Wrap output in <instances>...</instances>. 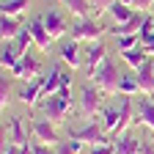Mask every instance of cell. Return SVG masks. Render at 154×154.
<instances>
[{"instance_id":"cell-33","label":"cell","mask_w":154,"mask_h":154,"mask_svg":"<svg viewBox=\"0 0 154 154\" xmlns=\"http://www.w3.org/2000/svg\"><path fill=\"white\" fill-rule=\"evenodd\" d=\"M61 88H72V72H63L61 74Z\"/></svg>"},{"instance_id":"cell-24","label":"cell","mask_w":154,"mask_h":154,"mask_svg":"<svg viewBox=\"0 0 154 154\" xmlns=\"http://www.w3.org/2000/svg\"><path fill=\"white\" fill-rule=\"evenodd\" d=\"M8 140L19 143V146H28V135L22 129V119H11V124H8Z\"/></svg>"},{"instance_id":"cell-15","label":"cell","mask_w":154,"mask_h":154,"mask_svg":"<svg viewBox=\"0 0 154 154\" xmlns=\"http://www.w3.org/2000/svg\"><path fill=\"white\" fill-rule=\"evenodd\" d=\"M22 30H25V19L22 17H11V14H3V17H0V36H3V42L17 38Z\"/></svg>"},{"instance_id":"cell-22","label":"cell","mask_w":154,"mask_h":154,"mask_svg":"<svg viewBox=\"0 0 154 154\" xmlns=\"http://www.w3.org/2000/svg\"><path fill=\"white\" fill-rule=\"evenodd\" d=\"M119 94H121V96H138V94H143L140 85H138V77H135V72H132V74H121Z\"/></svg>"},{"instance_id":"cell-29","label":"cell","mask_w":154,"mask_h":154,"mask_svg":"<svg viewBox=\"0 0 154 154\" xmlns=\"http://www.w3.org/2000/svg\"><path fill=\"white\" fill-rule=\"evenodd\" d=\"M88 154H116V143H99V146H91Z\"/></svg>"},{"instance_id":"cell-6","label":"cell","mask_w":154,"mask_h":154,"mask_svg":"<svg viewBox=\"0 0 154 154\" xmlns=\"http://www.w3.org/2000/svg\"><path fill=\"white\" fill-rule=\"evenodd\" d=\"M14 80H25V83H30V80H36V77H42V61H38L36 55H30V52H25L22 58H19V63L8 72Z\"/></svg>"},{"instance_id":"cell-23","label":"cell","mask_w":154,"mask_h":154,"mask_svg":"<svg viewBox=\"0 0 154 154\" xmlns=\"http://www.w3.org/2000/svg\"><path fill=\"white\" fill-rule=\"evenodd\" d=\"M30 6V0H3L0 3V11L3 14H11V17H22Z\"/></svg>"},{"instance_id":"cell-34","label":"cell","mask_w":154,"mask_h":154,"mask_svg":"<svg viewBox=\"0 0 154 154\" xmlns=\"http://www.w3.org/2000/svg\"><path fill=\"white\" fill-rule=\"evenodd\" d=\"M94 3H96V6H99V8L107 14V6H110V3H116V0H94Z\"/></svg>"},{"instance_id":"cell-30","label":"cell","mask_w":154,"mask_h":154,"mask_svg":"<svg viewBox=\"0 0 154 154\" xmlns=\"http://www.w3.org/2000/svg\"><path fill=\"white\" fill-rule=\"evenodd\" d=\"M140 44H143V50L154 58V30H151V33H146V36H140Z\"/></svg>"},{"instance_id":"cell-25","label":"cell","mask_w":154,"mask_h":154,"mask_svg":"<svg viewBox=\"0 0 154 154\" xmlns=\"http://www.w3.org/2000/svg\"><path fill=\"white\" fill-rule=\"evenodd\" d=\"M83 146L85 143L74 140V138H66V140H61L55 146V154H83Z\"/></svg>"},{"instance_id":"cell-31","label":"cell","mask_w":154,"mask_h":154,"mask_svg":"<svg viewBox=\"0 0 154 154\" xmlns=\"http://www.w3.org/2000/svg\"><path fill=\"white\" fill-rule=\"evenodd\" d=\"M135 11H143V14H154V0H135Z\"/></svg>"},{"instance_id":"cell-19","label":"cell","mask_w":154,"mask_h":154,"mask_svg":"<svg viewBox=\"0 0 154 154\" xmlns=\"http://www.w3.org/2000/svg\"><path fill=\"white\" fill-rule=\"evenodd\" d=\"M107 14L113 17V25H124V22H129L138 11H135V6H127V3H121V0H116V3L107 6Z\"/></svg>"},{"instance_id":"cell-35","label":"cell","mask_w":154,"mask_h":154,"mask_svg":"<svg viewBox=\"0 0 154 154\" xmlns=\"http://www.w3.org/2000/svg\"><path fill=\"white\" fill-rule=\"evenodd\" d=\"M140 154H154V143L143 140V149H140Z\"/></svg>"},{"instance_id":"cell-1","label":"cell","mask_w":154,"mask_h":154,"mask_svg":"<svg viewBox=\"0 0 154 154\" xmlns=\"http://www.w3.org/2000/svg\"><path fill=\"white\" fill-rule=\"evenodd\" d=\"M42 107V113H44V119H50L52 124H66V119L72 116V110H74V99H72V88H61L58 94H52V96H47V99L38 105Z\"/></svg>"},{"instance_id":"cell-16","label":"cell","mask_w":154,"mask_h":154,"mask_svg":"<svg viewBox=\"0 0 154 154\" xmlns=\"http://www.w3.org/2000/svg\"><path fill=\"white\" fill-rule=\"evenodd\" d=\"M19 58H22V50H19V44L14 42H3V47H0V66H3V72H11L17 63H19Z\"/></svg>"},{"instance_id":"cell-5","label":"cell","mask_w":154,"mask_h":154,"mask_svg":"<svg viewBox=\"0 0 154 154\" xmlns=\"http://www.w3.org/2000/svg\"><path fill=\"white\" fill-rule=\"evenodd\" d=\"M105 91L102 88H96V85H85L80 91V113L85 116V119H96V116L102 113L105 107Z\"/></svg>"},{"instance_id":"cell-20","label":"cell","mask_w":154,"mask_h":154,"mask_svg":"<svg viewBox=\"0 0 154 154\" xmlns=\"http://www.w3.org/2000/svg\"><path fill=\"white\" fill-rule=\"evenodd\" d=\"M143 140L135 138L132 132H124L121 138H116V154H140Z\"/></svg>"},{"instance_id":"cell-26","label":"cell","mask_w":154,"mask_h":154,"mask_svg":"<svg viewBox=\"0 0 154 154\" xmlns=\"http://www.w3.org/2000/svg\"><path fill=\"white\" fill-rule=\"evenodd\" d=\"M140 44V36L138 33H132V36H116V50L124 52V50H132V47H138Z\"/></svg>"},{"instance_id":"cell-21","label":"cell","mask_w":154,"mask_h":154,"mask_svg":"<svg viewBox=\"0 0 154 154\" xmlns=\"http://www.w3.org/2000/svg\"><path fill=\"white\" fill-rule=\"evenodd\" d=\"M61 74H63L61 66H52L50 69V74L44 77V85H42V102L47 99V96H52V94L61 91Z\"/></svg>"},{"instance_id":"cell-4","label":"cell","mask_w":154,"mask_h":154,"mask_svg":"<svg viewBox=\"0 0 154 154\" xmlns=\"http://www.w3.org/2000/svg\"><path fill=\"white\" fill-rule=\"evenodd\" d=\"M91 83L96 85V88H102L105 94H119V83H121V72H119V66H116V61L113 58H107V61L94 72V77H91Z\"/></svg>"},{"instance_id":"cell-27","label":"cell","mask_w":154,"mask_h":154,"mask_svg":"<svg viewBox=\"0 0 154 154\" xmlns=\"http://www.w3.org/2000/svg\"><path fill=\"white\" fill-rule=\"evenodd\" d=\"M11 80L14 77H6V72H3V80H0V107H8V102H11Z\"/></svg>"},{"instance_id":"cell-17","label":"cell","mask_w":154,"mask_h":154,"mask_svg":"<svg viewBox=\"0 0 154 154\" xmlns=\"http://www.w3.org/2000/svg\"><path fill=\"white\" fill-rule=\"evenodd\" d=\"M135 77H138L140 91L149 94V96H154V58H149V61H146L138 72H135Z\"/></svg>"},{"instance_id":"cell-32","label":"cell","mask_w":154,"mask_h":154,"mask_svg":"<svg viewBox=\"0 0 154 154\" xmlns=\"http://www.w3.org/2000/svg\"><path fill=\"white\" fill-rule=\"evenodd\" d=\"M30 149H33V154H55L47 143H30Z\"/></svg>"},{"instance_id":"cell-37","label":"cell","mask_w":154,"mask_h":154,"mask_svg":"<svg viewBox=\"0 0 154 154\" xmlns=\"http://www.w3.org/2000/svg\"><path fill=\"white\" fill-rule=\"evenodd\" d=\"M61 3H63V0H61Z\"/></svg>"},{"instance_id":"cell-36","label":"cell","mask_w":154,"mask_h":154,"mask_svg":"<svg viewBox=\"0 0 154 154\" xmlns=\"http://www.w3.org/2000/svg\"><path fill=\"white\" fill-rule=\"evenodd\" d=\"M121 3H127V6H135V0H121Z\"/></svg>"},{"instance_id":"cell-11","label":"cell","mask_w":154,"mask_h":154,"mask_svg":"<svg viewBox=\"0 0 154 154\" xmlns=\"http://www.w3.org/2000/svg\"><path fill=\"white\" fill-rule=\"evenodd\" d=\"M107 47L102 44V42H94V44H88V50H85V77L91 80L94 77V72L99 69L105 61H107Z\"/></svg>"},{"instance_id":"cell-2","label":"cell","mask_w":154,"mask_h":154,"mask_svg":"<svg viewBox=\"0 0 154 154\" xmlns=\"http://www.w3.org/2000/svg\"><path fill=\"white\" fill-rule=\"evenodd\" d=\"M72 38L80 44H94V42H102V36L107 33V28L94 17H83V19H74L72 22Z\"/></svg>"},{"instance_id":"cell-3","label":"cell","mask_w":154,"mask_h":154,"mask_svg":"<svg viewBox=\"0 0 154 154\" xmlns=\"http://www.w3.org/2000/svg\"><path fill=\"white\" fill-rule=\"evenodd\" d=\"M69 138L80 140V143H88V146L110 143L107 132H105V127H102V121H99V116H96V119H88L83 127H74V129H69Z\"/></svg>"},{"instance_id":"cell-28","label":"cell","mask_w":154,"mask_h":154,"mask_svg":"<svg viewBox=\"0 0 154 154\" xmlns=\"http://www.w3.org/2000/svg\"><path fill=\"white\" fill-rule=\"evenodd\" d=\"M14 42L19 44V50H22V55H25V52H30V44H36V42H33V33H30V28H25L22 33H19V36L14 38Z\"/></svg>"},{"instance_id":"cell-14","label":"cell","mask_w":154,"mask_h":154,"mask_svg":"<svg viewBox=\"0 0 154 154\" xmlns=\"http://www.w3.org/2000/svg\"><path fill=\"white\" fill-rule=\"evenodd\" d=\"M42 85H44V77H36V80H30L25 88H19L17 99L22 102V105H28V107L42 105Z\"/></svg>"},{"instance_id":"cell-8","label":"cell","mask_w":154,"mask_h":154,"mask_svg":"<svg viewBox=\"0 0 154 154\" xmlns=\"http://www.w3.org/2000/svg\"><path fill=\"white\" fill-rule=\"evenodd\" d=\"M61 63L69 66V72H77V69H85V52L80 50V42L74 38H66L61 44Z\"/></svg>"},{"instance_id":"cell-10","label":"cell","mask_w":154,"mask_h":154,"mask_svg":"<svg viewBox=\"0 0 154 154\" xmlns=\"http://www.w3.org/2000/svg\"><path fill=\"white\" fill-rule=\"evenodd\" d=\"M135 121L140 127H146L151 135H154V99L149 94H140L138 96V105H135Z\"/></svg>"},{"instance_id":"cell-12","label":"cell","mask_w":154,"mask_h":154,"mask_svg":"<svg viewBox=\"0 0 154 154\" xmlns=\"http://www.w3.org/2000/svg\"><path fill=\"white\" fill-rule=\"evenodd\" d=\"M28 28H30V33H33L36 47L42 50V52H50L52 36H50V30H47V25H44V17H30V19H28Z\"/></svg>"},{"instance_id":"cell-9","label":"cell","mask_w":154,"mask_h":154,"mask_svg":"<svg viewBox=\"0 0 154 154\" xmlns=\"http://www.w3.org/2000/svg\"><path fill=\"white\" fill-rule=\"evenodd\" d=\"M42 17H44V25H47V30H50V36H52V42H55V38H63V36L72 30L69 19H66V14H63L61 8H47Z\"/></svg>"},{"instance_id":"cell-13","label":"cell","mask_w":154,"mask_h":154,"mask_svg":"<svg viewBox=\"0 0 154 154\" xmlns=\"http://www.w3.org/2000/svg\"><path fill=\"white\" fill-rule=\"evenodd\" d=\"M63 3H66V8L72 11L74 19H83V17H94V19H99V17L105 14L99 6L94 3V0H63Z\"/></svg>"},{"instance_id":"cell-7","label":"cell","mask_w":154,"mask_h":154,"mask_svg":"<svg viewBox=\"0 0 154 154\" xmlns=\"http://www.w3.org/2000/svg\"><path fill=\"white\" fill-rule=\"evenodd\" d=\"M30 132H33V138L38 143H47V146H58V143L63 140L61 132H58V124H52L50 119H33Z\"/></svg>"},{"instance_id":"cell-18","label":"cell","mask_w":154,"mask_h":154,"mask_svg":"<svg viewBox=\"0 0 154 154\" xmlns=\"http://www.w3.org/2000/svg\"><path fill=\"white\" fill-rule=\"evenodd\" d=\"M119 55H121V61H124V63H127V66H129L132 72H138V69H140V66H143V63L149 61V58H151V55H149V52L143 50V44L132 47V50H124V52H119Z\"/></svg>"}]
</instances>
